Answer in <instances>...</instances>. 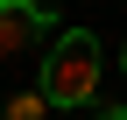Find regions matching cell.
I'll return each mask as SVG.
<instances>
[{"label":"cell","mask_w":127,"mask_h":120,"mask_svg":"<svg viewBox=\"0 0 127 120\" xmlns=\"http://www.w3.org/2000/svg\"><path fill=\"white\" fill-rule=\"evenodd\" d=\"M50 120H78V113H50Z\"/></svg>","instance_id":"5"},{"label":"cell","mask_w":127,"mask_h":120,"mask_svg":"<svg viewBox=\"0 0 127 120\" xmlns=\"http://www.w3.org/2000/svg\"><path fill=\"white\" fill-rule=\"evenodd\" d=\"M57 35V0H0V64Z\"/></svg>","instance_id":"2"},{"label":"cell","mask_w":127,"mask_h":120,"mask_svg":"<svg viewBox=\"0 0 127 120\" xmlns=\"http://www.w3.org/2000/svg\"><path fill=\"white\" fill-rule=\"evenodd\" d=\"M0 120H50V99H42V85H28V92H14L7 106H0Z\"/></svg>","instance_id":"3"},{"label":"cell","mask_w":127,"mask_h":120,"mask_svg":"<svg viewBox=\"0 0 127 120\" xmlns=\"http://www.w3.org/2000/svg\"><path fill=\"white\" fill-rule=\"evenodd\" d=\"M99 71H106V42L92 35V28H64L50 35V50H42V99H50V113H78V106H99Z\"/></svg>","instance_id":"1"},{"label":"cell","mask_w":127,"mask_h":120,"mask_svg":"<svg viewBox=\"0 0 127 120\" xmlns=\"http://www.w3.org/2000/svg\"><path fill=\"white\" fill-rule=\"evenodd\" d=\"M120 71H127V42H120Z\"/></svg>","instance_id":"4"}]
</instances>
